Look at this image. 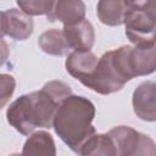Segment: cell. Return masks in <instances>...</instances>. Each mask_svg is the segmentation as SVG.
<instances>
[{
  "instance_id": "cell-13",
  "label": "cell",
  "mask_w": 156,
  "mask_h": 156,
  "mask_svg": "<svg viewBox=\"0 0 156 156\" xmlns=\"http://www.w3.org/2000/svg\"><path fill=\"white\" fill-rule=\"evenodd\" d=\"M6 119L10 123V126H12L17 132H20L23 135H29L34 132V128L29 122L24 95H21L20 98H17L7 107Z\"/></svg>"
},
{
  "instance_id": "cell-9",
  "label": "cell",
  "mask_w": 156,
  "mask_h": 156,
  "mask_svg": "<svg viewBox=\"0 0 156 156\" xmlns=\"http://www.w3.org/2000/svg\"><path fill=\"white\" fill-rule=\"evenodd\" d=\"M62 32L69 49H74V51L90 50L94 45L95 30L88 20H83L73 26H65Z\"/></svg>"
},
{
  "instance_id": "cell-21",
  "label": "cell",
  "mask_w": 156,
  "mask_h": 156,
  "mask_svg": "<svg viewBox=\"0 0 156 156\" xmlns=\"http://www.w3.org/2000/svg\"><path fill=\"white\" fill-rule=\"evenodd\" d=\"M4 35H5V30H4V17H2V12L0 11V39H2Z\"/></svg>"
},
{
  "instance_id": "cell-2",
  "label": "cell",
  "mask_w": 156,
  "mask_h": 156,
  "mask_svg": "<svg viewBox=\"0 0 156 156\" xmlns=\"http://www.w3.org/2000/svg\"><path fill=\"white\" fill-rule=\"evenodd\" d=\"M71 95L69 85L62 80H50L40 90L26 94V106L32 127L34 129L52 128L58 106Z\"/></svg>"
},
{
  "instance_id": "cell-12",
  "label": "cell",
  "mask_w": 156,
  "mask_h": 156,
  "mask_svg": "<svg viewBox=\"0 0 156 156\" xmlns=\"http://www.w3.org/2000/svg\"><path fill=\"white\" fill-rule=\"evenodd\" d=\"M20 156H56L54 138L45 130L29 134Z\"/></svg>"
},
{
  "instance_id": "cell-18",
  "label": "cell",
  "mask_w": 156,
  "mask_h": 156,
  "mask_svg": "<svg viewBox=\"0 0 156 156\" xmlns=\"http://www.w3.org/2000/svg\"><path fill=\"white\" fill-rule=\"evenodd\" d=\"M16 89V80L11 74L0 73V110L12 98Z\"/></svg>"
},
{
  "instance_id": "cell-8",
  "label": "cell",
  "mask_w": 156,
  "mask_h": 156,
  "mask_svg": "<svg viewBox=\"0 0 156 156\" xmlns=\"http://www.w3.org/2000/svg\"><path fill=\"white\" fill-rule=\"evenodd\" d=\"M50 22L60 21L65 26H73L85 20V5L80 0L55 1L51 12L48 15Z\"/></svg>"
},
{
  "instance_id": "cell-10",
  "label": "cell",
  "mask_w": 156,
  "mask_h": 156,
  "mask_svg": "<svg viewBox=\"0 0 156 156\" xmlns=\"http://www.w3.org/2000/svg\"><path fill=\"white\" fill-rule=\"evenodd\" d=\"M98 57L90 50L85 51H72L66 58V71L80 83L85 80L95 69Z\"/></svg>"
},
{
  "instance_id": "cell-22",
  "label": "cell",
  "mask_w": 156,
  "mask_h": 156,
  "mask_svg": "<svg viewBox=\"0 0 156 156\" xmlns=\"http://www.w3.org/2000/svg\"><path fill=\"white\" fill-rule=\"evenodd\" d=\"M9 156H20V154H12V155H9Z\"/></svg>"
},
{
  "instance_id": "cell-1",
  "label": "cell",
  "mask_w": 156,
  "mask_h": 156,
  "mask_svg": "<svg viewBox=\"0 0 156 156\" xmlns=\"http://www.w3.org/2000/svg\"><path fill=\"white\" fill-rule=\"evenodd\" d=\"M94 117L95 106L90 100L71 95L58 106L52 128L60 139L78 154L82 145L95 134V128L91 124Z\"/></svg>"
},
{
  "instance_id": "cell-5",
  "label": "cell",
  "mask_w": 156,
  "mask_h": 156,
  "mask_svg": "<svg viewBox=\"0 0 156 156\" xmlns=\"http://www.w3.org/2000/svg\"><path fill=\"white\" fill-rule=\"evenodd\" d=\"M126 83L127 80L118 72L113 62L112 50L104 52V55L99 57L93 73L82 82L83 85L101 95H108L119 91Z\"/></svg>"
},
{
  "instance_id": "cell-15",
  "label": "cell",
  "mask_w": 156,
  "mask_h": 156,
  "mask_svg": "<svg viewBox=\"0 0 156 156\" xmlns=\"http://www.w3.org/2000/svg\"><path fill=\"white\" fill-rule=\"evenodd\" d=\"M38 45L45 54L52 56H62L67 54L68 50H71L62 29L57 28H51L43 32L39 35Z\"/></svg>"
},
{
  "instance_id": "cell-7",
  "label": "cell",
  "mask_w": 156,
  "mask_h": 156,
  "mask_svg": "<svg viewBox=\"0 0 156 156\" xmlns=\"http://www.w3.org/2000/svg\"><path fill=\"white\" fill-rule=\"evenodd\" d=\"M2 17L5 35L15 40H26L32 35L34 28L33 20L21 10L9 9L2 12Z\"/></svg>"
},
{
  "instance_id": "cell-11",
  "label": "cell",
  "mask_w": 156,
  "mask_h": 156,
  "mask_svg": "<svg viewBox=\"0 0 156 156\" xmlns=\"http://www.w3.org/2000/svg\"><path fill=\"white\" fill-rule=\"evenodd\" d=\"M115 147V156H132L138 146L140 133L128 126H118L107 133Z\"/></svg>"
},
{
  "instance_id": "cell-20",
  "label": "cell",
  "mask_w": 156,
  "mask_h": 156,
  "mask_svg": "<svg viewBox=\"0 0 156 156\" xmlns=\"http://www.w3.org/2000/svg\"><path fill=\"white\" fill-rule=\"evenodd\" d=\"M9 55H10L9 44H7L4 39H0V67L7 61Z\"/></svg>"
},
{
  "instance_id": "cell-3",
  "label": "cell",
  "mask_w": 156,
  "mask_h": 156,
  "mask_svg": "<svg viewBox=\"0 0 156 156\" xmlns=\"http://www.w3.org/2000/svg\"><path fill=\"white\" fill-rule=\"evenodd\" d=\"M123 24L126 26V35L134 46H154L156 1H127Z\"/></svg>"
},
{
  "instance_id": "cell-4",
  "label": "cell",
  "mask_w": 156,
  "mask_h": 156,
  "mask_svg": "<svg viewBox=\"0 0 156 156\" xmlns=\"http://www.w3.org/2000/svg\"><path fill=\"white\" fill-rule=\"evenodd\" d=\"M116 60L130 80L134 77L149 76L156 67V49L154 46H129L123 45L113 49Z\"/></svg>"
},
{
  "instance_id": "cell-19",
  "label": "cell",
  "mask_w": 156,
  "mask_h": 156,
  "mask_svg": "<svg viewBox=\"0 0 156 156\" xmlns=\"http://www.w3.org/2000/svg\"><path fill=\"white\" fill-rule=\"evenodd\" d=\"M132 156H156L155 141L149 135L140 133L138 146Z\"/></svg>"
},
{
  "instance_id": "cell-16",
  "label": "cell",
  "mask_w": 156,
  "mask_h": 156,
  "mask_svg": "<svg viewBox=\"0 0 156 156\" xmlns=\"http://www.w3.org/2000/svg\"><path fill=\"white\" fill-rule=\"evenodd\" d=\"M80 156H115V147L107 134L91 135L79 149Z\"/></svg>"
},
{
  "instance_id": "cell-17",
  "label": "cell",
  "mask_w": 156,
  "mask_h": 156,
  "mask_svg": "<svg viewBox=\"0 0 156 156\" xmlns=\"http://www.w3.org/2000/svg\"><path fill=\"white\" fill-rule=\"evenodd\" d=\"M55 1L51 0H18L17 5L23 13L27 16H39V15H49L54 7Z\"/></svg>"
},
{
  "instance_id": "cell-14",
  "label": "cell",
  "mask_w": 156,
  "mask_h": 156,
  "mask_svg": "<svg viewBox=\"0 0 156 156\" xmlns=\"http://www.w3.org/2000/svg\"><path fill=\"white\" fill-rule=\"evenodd\" d=\"M127 1L123 0H101L98 2L96 13L101 23L106 26H121L126 13Z\"/></svg>"
},
{
  "instance_id": "cell-6",
  "label": "cell",
  "mask_w": 156,
  "mask_h": 156,
  "mask_svg": "<svg viewBox=\"0 0 156 156\" xmlns=\"http://www.w3.org/2000/svg\"><path fill=\"white\" fill-rule=\"evenodd\" d=\"M156 84L152 80L143 82L133 93L132 104L134 113L143 121L156 119Z\"/></svg>"
}]
</instances>
